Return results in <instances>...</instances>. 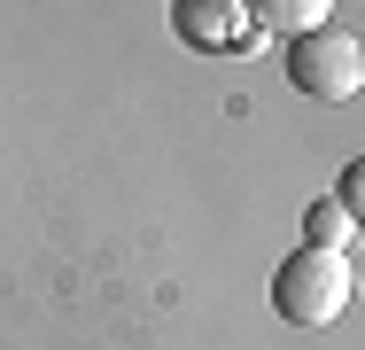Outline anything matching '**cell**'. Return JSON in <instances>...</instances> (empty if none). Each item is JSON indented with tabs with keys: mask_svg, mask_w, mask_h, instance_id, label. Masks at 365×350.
Instances as JSON below:
<instances>
[{
	"mask_svg": "<svg viewBox=\"0 0 365 350\" xmlns=\"http://www.w3.org/2000/svg\"><path fill=\"white\" fill-rule=\"evenodd\" d=\"M350 296H358V273H350V257L342 249H295L280 257V273H272V311L288 319V327H334L342 311H350Z\"/></svg>",
	"mask_w": 365,
	"mask_h": 350,
	"instance_id": "cell-1",
	"label": "cell"
},
{
	"mask_svg": "<svg viewBox=\"0 0 365 350\" xmlns=\"http://www.w3.org/2000/svg\"><path fill=\"white\" fill-rule=\"evenodd\" d=\"M350 234H358V226H350V210L334 203V195H327V203H311V210H303V241H311V249H342Z\"/></svg>",
	"mask_w": 365,
	"mask_h": 350,
	"instance_id": "cell-5",
	"label": "cell"
},
{
	"mask_svg": "<svg viewBox=\"0 0 365 350\" xmlns=\"http://www.w3.org/2000/svg\"><path fill=\"white\" fill-rule=\"evenodd\" d=\"M241 8H249L257 31H280V39H303L334 16V0H241Z\"/></svg>",
	"mask_w": 365,
	"mask_h": 350,
	"instance_id": "cell-4",
	"label": "cell"
},
{
	"mask_svg": "<svg viewBox=\"0 0 365 350\" xmlns=\"http://www.w3.org/2000/svg\"><path fill=\"white\" fill-rule=\"evenodd\" d=\"M334 203L350 210V226H365V156H358V164H342V179H334Z\"/></svg>",
	"mask_w": 365,
	"mask_h": 350,
	"instance_id": "cell-6",
	"label": "cell"
},
{
	"mask_svg": "<svg viewBox=\"0 0 365 350\" xmlns=\"http://www.w3.org/2000/svg\"><path fill=\"white\" fill-rule=\"evenodd\" d=\"M171 31H179L187 47H202V55H241V47H257V24H249L241 0H171Z\"/></svg>",
	"mask_w": 365,
	"mask_h": 350,
	"instance_id": "cell-3",
	"label": "cell"
},
{
	"mask_svg": "<svg viewBox=\"0 0 365 350\" xmlns=\"http://www.w3.org/2000/svg\"><path fill=\"white\" fill-rule=\"evenodd\" d=\"M288 86L311 94V101H350V94L365 86V47L350 39V31L319 24V31L288 39Z\"/></svg>",
	"mask_w": 365,
	"mask_h": 350,
	"instance_id": "cell-2",
	"label": "cell"
}]
</instances>
